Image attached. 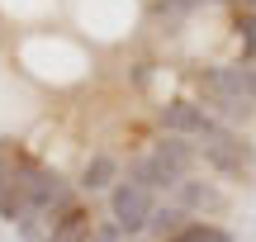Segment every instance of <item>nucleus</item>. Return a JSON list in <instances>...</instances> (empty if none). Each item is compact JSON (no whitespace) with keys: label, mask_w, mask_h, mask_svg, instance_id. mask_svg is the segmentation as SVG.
<instances>
[{"label":"nucleus","mask_w":256,"mask_h":242,"mask_svg":"<svg viewBox=\"0 0 256 242\" xmlns=\"http://www.w3.org/2000/svg\"><path fill=\"white\" fill-rule=\"evenodd\" d=\"M223 5H238V10H256V0H223Z\"/></svg>","instance_id":"4468645a"},{"label":"nucleus","mask_w":256,"mask_h":242,"mask_svg":"<svg viewBox=\"0 0 256 242\" xmlns=\"http://www.w3.org/2000/svg\"><path fill=\"white\" fill-rule=\"evenodd\" d=\"M90 242H124V228L114 224V218H104V224L90 228Z\"/></svg>","instance_id":"ddd939ff"},{"label":"nucleus","mask_w":256,"mask_h":242,"mask_svg":"<svg viewBox=\"0 0 256 242\" xmlns=\"http://www.w3.org/2000/svg\"><path fill=\"white\" fill-rule=\"evenodd\" d=\"M176 204H180L185 214H223V209H228V195L214 190L209 180H190L185 176L180 186H176Z\"/></svg>","instance_id":"423d86ee"},{"label":"nucleus","mask_w":256,"mask_h":242,"mask_svg":"<svg viewBox=\"0 0 256 242\" xmlns=\"http://www.w3.org/2000/svg\"><path fill=\"white\" fill-rule=\"evenodd\" d=\"M152 152H156V157H162V162H166V166H171V171H176L180 180L190 176V171H194V162H200V152H194V142H190V138H171V133H162Z\"/></svg>","instance_id":"6e6552de"},{"label":"nucleus","mask_w":256,"mask_h":242,"mask_svg":"<svg viewBox=\"0 0 256 242\" xmlns=\"http://www.w3.org/2000/svg\"><path fill=\"white\" fill-rule=\"evenodd\" d=\"M214 76H218L228 90H238L247 104H256V66H252V62H228V66H214Z\"/></svg>","instance_id":"9d476101"},{"label":"nucleus","mask_w":256,"mask_h":242,"mask_svg":"<svg viewBox=\"0 0 256 242\" xmlns=\"http://www.w3.org/2000/svg\"><path fill=\"white\" fill-rule=\"evenodd\" d=\"M124 180L142 186L147 195H176V186H180V176H176V171L166 166L156 152H142V157H133V162H128V176H124Z\"/></svg>","instance_id":"39448f33"},{"label":"nucleus","mask_w":256,"mask_h":242,"mask_svg":"<svg viewBox=\"0 0 256 242\" xmlns=\"http://www.w3.org/2000/svg\"><path fill=\"white\" fill-rule=\"evenodd\" d=\"M156 124H162V133H171V138H190V142H200L218 119H214V114L204 110L200 100H171V104H162V110H156Z\"/></svg>","instance_id":"7ed1b4c3"},{"label":"nucleus","mask_w":256,"mask_h":242,"mask_svg":"<svg viewBox=\"0 0 256 242\" xmlns=\"http://www.w3.org/2000/svg\"><path fill=\"white\" fill-rule=\"evenodd\" d=\"M194 152L204 157V166H214L218 176H228V180H242L252 171V162H256L252 157V142H242L228 124H214V128L194 142Z\"/></svg>","instance_id":"f257e3e1"},{"label":"nucleus","mask_w":256,"mask_h":242,"mask_svg":"<svg viewBox=\"0 0 256 242\" xmlns=\"http://www.w3.org/2000/svg\"><path fill=\"white\" fill-rule=\"evenodd\" d=\"M90 204L81 195L72 204H62L57 214H48V242H90Z\"/></svg>","instance_id":"20e7f679"},{"label":"nucleus","mask_w":256,"mask_h":242,"mask_svg":"<svg viewBox=\"0 0 256 242\" xmlns=\"http://www.w3.org/2000/svg\"><path fill=\"white\" fill-rule=\"evenodd\" d=\"M190 224V214H185L176 200H166V204H156L152 209V218H147V238H156V242H166L171 233H180V228Z\"/></svg>","instance_id":"1a4fd4ad"},{"label":"nucleus","mask_w":256,"mask_h":242,"mask_svg":"<svg viewBox=\"0 0 256 242\" xmlns=\"http://www.w3.org/2000/svg\"><path fill=\"white\" fill-rule=\"evenodd\" d=\"M166 242H232V233L223 224H209V218H190L180 233H171Z\"/></svg>","instance_id":"9b49d317"},{"label":"nucleus","mask_w":256,"mask_h":242,"mask_svg":"<svg viewBox=\"0 0 256 242\" xmlns=\"http://www.w3.org/2000/svg\"><path fill=\"white\" fill-rule=\"evenodd\" d=\"M238 43H242V62L256 66V10H238Z\"/></svg>","instance_id":"f8f14e48"},{"label":"nucleus","mask_w":256,"mask_h":242,"mask_svg":"<svg viewBox=\"0 0 256 242\" xmlns=\"http://www.w3.org/2000/svg\"><path fill=\"white\" fill-rule=\"evenodd\" d=\"M152 209H156V195H147L142 186H133V180L119 176V186L110 190V218L124 228V238H142Z\"/></svg>","instance_id":"f03ea898"},{"label":"nucleus","mask_w":256,"mask_h":242,"mask_svg":"<svg viewBox=\"0 0 256 242\" xmlns=\"http://www.w3.org/2000/svg\"><path fill=\"white\" fill-rule=\"evenodd\" d=\"M76 186H81L86 195H100V190L110 195V190L119 186V162H114L110 152H95V157L81 166V180H76Z\"/></svg>","instance_id":"0eeeda50"},{"label":"nucleus","mask_w":256,"mask_h":242,"mask_svg":"<svg viewBox=\"0 0 256 242\" xmlns=\"http://www.w3.org/2000/svg\"><path fill=\"white\" fill-rule=\"evenodd\" d=\"M124 242H147V238H124Z\"/></svg>","instance_id":"2eb2a0df"}]
</instances>
